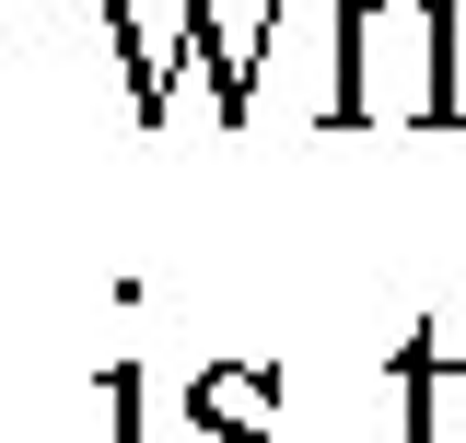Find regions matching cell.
<instances>
[{
  "label": "cell",
  "mask_w": 466,
  "mask_h": 443,
  "mask_svg": "<svg viewBox=\"0 0 466 443\" xmlns=\"http://www.w3.org/2000/svg\"><path fill=\"white\" fill-rule=\"evenodd\" d=\"M443 36H455V12L443 0H373V12H350V117H455V70H443Z\"/></svg>",
  "instance_id": "1"
}]
</instances>
